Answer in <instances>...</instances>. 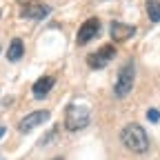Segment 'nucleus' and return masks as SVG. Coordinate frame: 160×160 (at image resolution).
I'll return each mask as SVG.
<instances>
[{
  "instance_id": "nucleus-6",
  "label": "nucleus",
  "mask_w": 160,
  "mask_h": 160,
  "mask_svg": "<svg viewBox=\"0 0 160 160\" xmlns=\"http://www.w3.org/2000/svg\"><path fill=\"white\" fill-rule=\"evenodd\" d=\"M47 120H49V111H33V113H29V116H25L22 120H20L18 129L22 131V133H29L31 129H36L38 125L47 122Z\"/></svg>"
},
{
  "instance_id": "nucleus-1",
  "label": "nucleus",
  "mask_w": 160,
  "mask_h": 160,
  "mask_svg": "<svg viewBox=\"0 0 160 160\" xmlns=\"http://www.w3.org/2000/svg\"><path fill=\"white\" fill-rule=\"evenodd\" d=\"M120 140H122V145L133 153H145L149 149V138H147L145 129L140 125H136V122H129L127 127H122Z\"/></svg>"
},
{
  "instance_id": "nucleus-8",
  "label": "nucleus",
  "mask_w": 160,
  "mask_h": 160,
  "mask_svg": "<svg viewBox=\"0 0 160 160\" xmlns=\"http://www.w3.org/2000/svg\"><path fill=\"white\" fill-rule=\"evenodd\" d=\"M22 18H31V20H42L47 13H49V7L42 5V2H29L22 7Z\"/></svg>"
},
{
  "instance_id": "nucleus-14",
  "label": "nucleus",
  "mask_w": 160,
  "mask_h": 160,
  "mask_svg": "<svg viewBox=\"0 0 160 160\" xmlns=\"http://www.w3.org/2000/svg\"><path fill=\"white\" fill-rule=\"evenodd\" d=\"M56 160H60V158H56Z\"/></svg>"
},
{
  "instance_id": "nucleus-5",
  "label": "nucleus",
  "mask_w": 160,
  "mask_h": 160,
  "mask_svg": "<svg viewBox=\"0 0 160 160\" xmlns=\"http://www.w3.org/2000/svg\"><path fill=\"white\" fill-rule=\"evenodd\" d=\"M116 56V49H113V45H105V47H100L98 51H93V53H89V58H87V62H89V67L91 69H100V67H105L109 60Z\"/></svg>"
},
{
  "instance_id": "nucleus-13",
  "label": "nucleus",
  "mask_w": 160,
  "mask_h": 160,
  "mask_svg": "<svg viewBox=\"0 0 160 160\" xmlns=\"http://www.w3.org/2000/svg\"><path fill=\"white\" fill-rule=\"evenodd\" d=\"M2 133H5V127H0V138H2Z\"/></svg>"
},
{
  "instance_id": "nucleus-9",
  "label": "nucleus",
  "mask_w": 160,
  "mask_h": 160,
  "mask_svg": "<svg viewBox=\"0 0 160 160\" xmlns=\"http://www.w3.org/2000/svg\"><path fill=\"white\" fill-rule=\"evenodd\" d=\"M53 82H56V80H53L51 76H42L40 80H36V82H33V87H31L33 96H36V98H45V96H47V93L51 91Z\"/></svg>"
},
{
  "instance_id": "nucleus-3",
  "label": "nucleus",
  "mask_w": 160,
  "mask_h": 160,
  "mask_svg": "<svg viewBox=\"0 0 160 160\" xmlns=\"http://www.w3.org/2000/svg\"><path fill=\"white\" fill-rule=\"evenodd\" d=\"M133 80H136V67H133V62H127L122 69L118 71V80H116L113 93H116L118 98H125V96L133 89Z\"/></svg>"
},
{
  "instance_id": "nucleus-2",
  "label": "nucleus",
  "mask_w": 160,
  "mask_h": 160,
  "mask_svg": "<svg viewBox=\"0 0 160 160\" xmlns=\"http://www.w3.org/2000/svg\"><path fill=\"white\" fill-rule=\"evenodd\" d=\"M89 120H91V113L87 107L82 105H69L67 107V113H65V127L69 131H80V129H85L89 125Z\"/></svg>"
},
{
  "instance_id": "nucleus-4",
  "label": "nucleus",
  "mask_w": 160,
  "mask_h": 160,
  "mask_svg": "<svg viewBox=\"0 0 160 160\" xmlns=\"http://www.w3.org/2000/svg\"><path fill=\"white\" fill-rule=\"evenodd\" d=\"M98 31H100V20H98V18H89V20H85L82 27L78 29L76 42H78V45H87V42H91V40L98 36Z\"/></svg>"
},
{
  "instance_id": "nucleus-7",
  "label": "nucleus",
  "mask_w": 160,
  "mask_h": 160,
  "mask_svg": "<svg viewBox=\"0 0 160 160\" xmlns=\"http://www.w3.org/2000/svg\"><path fill=\"white\" fill-rule=\"evenodd\" d=\"M109 31H111V40H113V42H125V40H129L136 33V27L133 25H125V22H113Z\"/></svg>"
},
{
  "instance_id": "nucleus-10",
  "label": "nucleus",
  "mask_w": 160,
  "mask_h": 160,
  "mask_svg": "<svg viewBox=\"0 0 160 160\" xmlns=\"http://www.w3.org/2000/svg\"><path fill=\"white\" fill-rule=\"evenodd\" d=\"M22 56H25V45H22V40H20V38H13L11 45H9V49H7V58L11 60V62H16V60H20Z\"/></svg>"
},
{
  "instance_id": "nucleus-12",
  "label": "nucleus",
  "mask_w": 160,
  "mask_h": 160,
  "mask_svg": "<svg viewBox=\"0 0 160 160\" xmlns=\"http://www.w3.org/2000/svg\"><path fill=\"white\" fill-rule=\"evenodd\" d=\"M147 118L151 120V122H158V120H160V111L158 109H149L147 111Z\"/></svg>"
},
{
  "instance_id": "nucleus-11",
  "label": "nucleus",
  "mask_w": 160,
  "mask_h": 160,
  "mask_svg": "<svg viewBox=\"0 0 160 160\" xmlns=\"http://www.w3.org/2000/svg\"><path fill=\"white\" fill-rule=\"evenodd\" d=\"M147 16L151 22L160 20V0H147Z\"/></svg>"
}]
</instances>
